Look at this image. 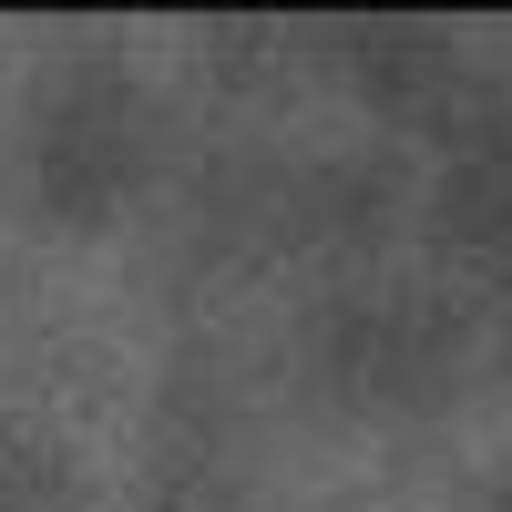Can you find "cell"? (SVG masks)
I'll return each instance as SVG.
<instances>
[]
</instances>
